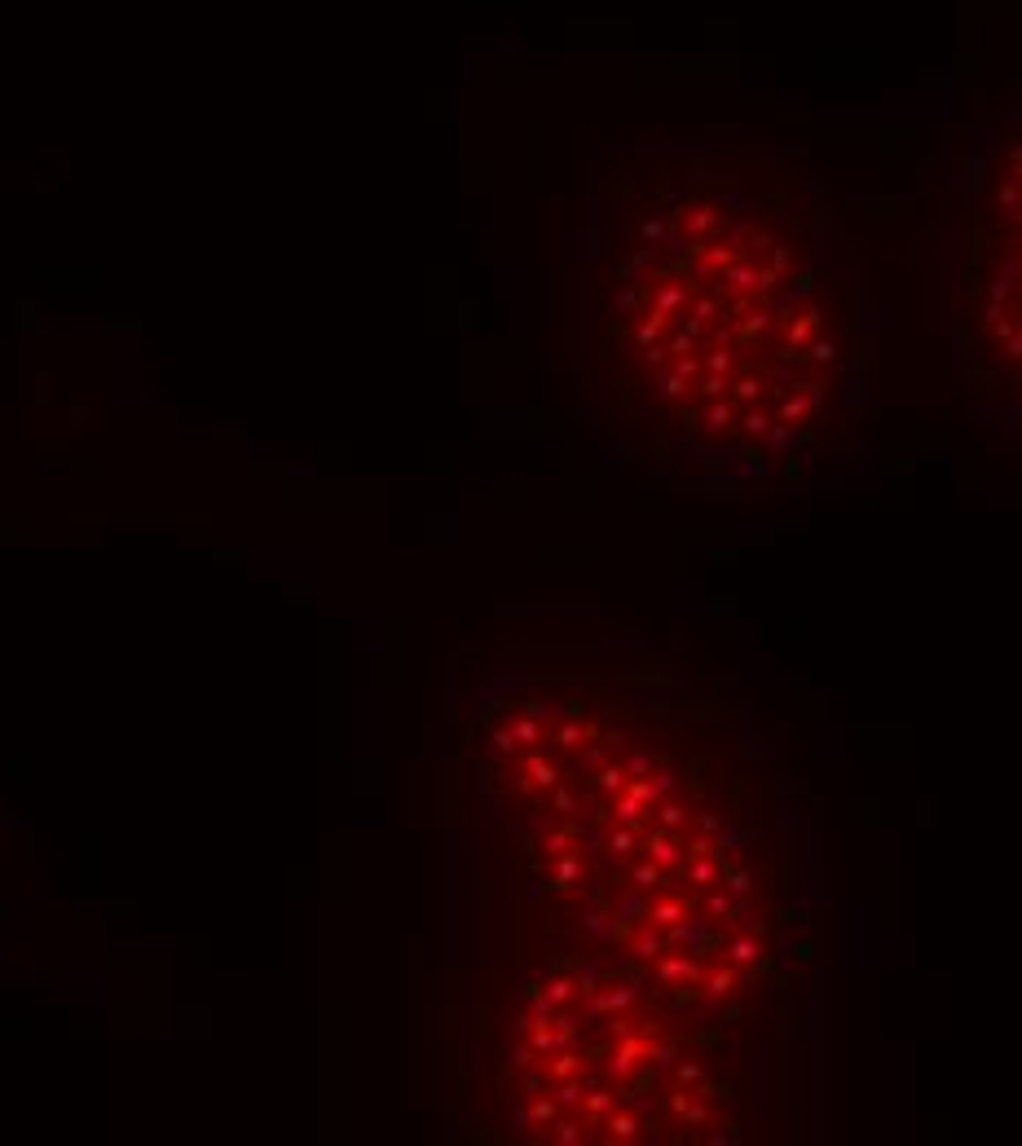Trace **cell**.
<instances>
[{
	"instance_id": "obj_1",
	"label": "cell",
	"mask_w": 1022,
	"mask_h": 1146,
	"mask_svg": "<svg viewBox=\"0 0 1022 1146\" xmlns=\"http://www.w3.org/2000/svg\"><path fill=\"white\" fill-rule=\"evenodd\" d=\"M617 393L670 481L807 494L873 432L877 318L842 207L780 142H684L630 186Z\"/></svg>"
},
{
	"instance_id": "obj_2",
	"label": "cell",
	"mask_w": 1022,
	"mask_h": 1146,
	"mask_svg": "<svg viewBox=\"0 0 1022 1146\" xmlns=\"http://www.w3.org/2000/svg\"><path fill=\"white\" fill-rule=\"evenodd\" d=\"M943 336L974 419L1022 437V106L987 115L956 168Z\"/></svg>"
}]
</instances>
